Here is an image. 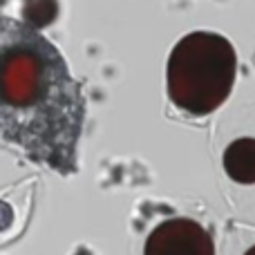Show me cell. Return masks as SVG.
<instances>
[{"label":"cell","mask_w":255,"mask_h":255,"mask_svg":"<svg viewBox=\"0 0 255 255\" xmlns=\"http://www.w3.org/2000/svg\"><path fill=\"white\" fill-rule=\"evenodd\" d=\"M83 124V88L56 45L29 22L0 20V139L70 175Z\"/></svg>","instance_id":"cell-1"},{"label":"cell","mask_w":255,"mask_h":255,"mask_svg":"<svg viewBox=\"0 0 255 255\" xmlns=\"http://www.w3.org/2000/svg\"><path fill=\"white\" fill-rule=\"evenodd\" d=\"M238 54L226 36L190 31L177 40L166 65L168 99L190 117L215 112L233 92Z\"/></svg>","instance_id":"cell-2"},{"label":"cell","mask_w":255,"mask_h":255,"mask_svg":"<svg viewBox=\"0 0 255 255\" xmlns=\"http://www.w3.org/2000/svg\"><path fill=\"white\" fill-rule=\"evenodd\" d=\"M143 255H215L213 238L190 217L166 220L148 235Z\"/></svg>","instance_id":"cell-3"},{"label":"cell","mask_w":255,"mask_h":255,"mask_svg":"<svg viewBox=\"0 0 255 255\" xmlns=\"http://www.w3.org/2000/svg\"><path fill=\"white\" fill-rule=\"evenodd\" d=\"M224 170L235 184H255V139L242 136L224 150Z\"/></svg>","instance_id":"cell-4"},{"label":"cell","mask_w":255,"mask_h":255,"mask_svg":"<svg viewBox=\"0 0 255 255\" xmlns=\"http://www.w3.org/2000/svg\"><path fill=\"white\" fill-rule=\"evenodd\" d=\"M244 255H255V247H251V249H249V251L244 253Z\"/></svg>","instance_id":"cell-5"}]
</instances>
